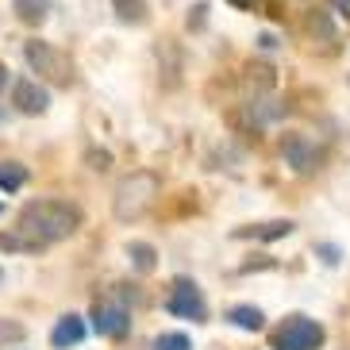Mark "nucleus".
I'll list each match as a JSON object with an SVG mask.
<instances>
[{
    "label": "nucleus",
    "mask_w": 350,
    "mask_h": 350,
    "mask_svg": "<svg viewBox=\"0 0 350 350\" xmlns=\"http://www.w3.org/2000/svg\"><path fill=\"white\" fill-rule=\"evenodd\" d=\"M77 227H81V208L66 204V200H31L20 212V231L39 239L42 247L70 239Z\"/></svg>",
    "instance_id": "obj_1"
},
{
    "label": "nucleus",
    "mask_w": 350,
    "mask_h": 350,
    "mask_svg": "<svg viewBox=\"0 0 350 350\" xmlns=\"http://www.w3.org/2000/svg\"><path fill=\"white\" fill-rule=\"evenodd\" d=\"M158 196H162V181H158L154 174H146V170H139V174L124 177V181L116 185L112 212H116V219L131 224V219H143L146 212L154 208Z\"/></svg>",
    "instance_id": "obj_2"
},
{
    "label": "nucleus",
    "mask_w": 350,
    "mask_h": 350,
    "mask_svg": "<svg viewBox=\"0 0 350 350\" xmlns=\"http://www.w3.org/2000/svg\"><path fill=\"white\" fill-rule=\"evenodd\" d=\"M23 58H27V66L39 73L42 81L58 85V89H70L73 85V62L58 46H51V42H42V39L23 42Z\"/></svg>",
    "instance_id": "obj_3"
},
{
    "label": "nucleus",
    "mask_w": 350,
    "mask_h": 350,
    "mask_svg": "<svg viewBox=\"0 0 350 350\" xmlns=\"http://www.w3.org/2000/svg\"><path fill=\"white\" fill-rule=\"evenodd\" d=\"M323 339H327L323 323H316V319L304 316V312H293V316H285V323L273 331V350H319Z\"/></svg>",
    "instance_id": "obj_4"
},
{
    "label": "nucleus",
    "mask_w": 350,
    "mask_h": 350,
    "mask_svg": "<svg viewBox=\"0 0 350 350\" xmlns=\"http://www.w3.org/2000/svg\"><path fill=\"white\" fill-rule=\"evenodd\" d=\"M281 158H285V165H293V174H300V177H312L319 165H323V150L312 143L308 135H297V131L281 139Z\"/></svg>",
    "instance_id": "obj_5"
},
{
    "label": "nucleus",
    "mask_w": 350,
    "mask_h": 350,
    "mask_svg": "<svg viewBox=\"0 0 350 350\" xmlns=\"http://www.w3.org/2000/svg\"><path fill=\"white\" fill-rule=\"evenodd\" d=\"M165 308L174 312V316H181V319H193V323H200V319L208 316V304H204V297H200V288H196L193 281H185V278L174 281V293H170V300H165Z\"/></svg>",
    "instance_id": "obj_6"
},
{
    "label": "nucleus",
    "mask_w": 350,
    "mask_h": 350,
    "mask_svg": "<svg viewBox=\"0 0 350 350\" xmlns=\"http://www.w3.org/2000/svg\"><path fill=\"white\" fill-rule=\"evenodd\" d=\"M93 327L104 339H124L127 327H131V316H127V308L120 300H96L93 304Z\"/></svg>",
    "instance_id": "obj_7"
},
{
    "label": "nucleus",
    "mask_w": 350,
    "mask_h": 350,
    "mask_svg": "<svg viewBox=\"0 0 350 350\" xmlns=\"http://www.w3.org/2000/svg\"><path fill=\"white\" fill-rule=\"evenodd\" d=\"M12 104H16L23 116H42L51 108V93H46L39 81H31V77H20V81L12 85Z\"/></svg>",
    "instance_id": "obj_8"
},
{
    "label": "nucleus",
    "mask_w": 350,
    "mask_h": 350,
    "mask_svg": "<svg viewBox=\"0 0 350 350\" xmlns=\"http://www.w3.org/2000/svg\"><path fill=\"white\" fill-rule=\"evenodd\" d=\"M297 231L293 219H266V224H250V227H235V239H258V243H273Z\"/></svg>",
    "instance_id": "obj_9"
},
{
    "label": "nucleus",
    "mask_w": 350,
    "mask_h": 350,
    "mask_svg": "<svg viewBox=\"0 0 350 350\" xmlns=\"http://www.w3.org/2000/svg\"><path fill=\"white\" fill-rule=\"evenodd\" d=\"M85 319L81 316H62L58 323H54V331H51V342H54V350H70V347H77V342L85 339Z\"/></svg>",
    "instance_id": "obj_10"
},
{
    "label": "nucleus",
    "mask_w": 350,
    "mask_h": 350,
    "mask_svg": "<svg viewBox=\"0 0 350 350\" xmlns=\"http://www.w3.org/2000/svg\"><path fill=\"white\" fill-rule=\"evenodd\" d=\"M158 70L165 73V89L181 85V51L174 39H162V46H158Z\"/></svg>",
    "instance_id": "obj_11"
},
{
    "label": "nucleus",
    "mask_w": 350,
    "mask_h": 350,
    "mask_svg": "<svg viewBox=\"0 0 350 350\" xmlns=\"http://www.w3.org/2000/svg\"><path fill=\"white\" fill-rule=\"evenodd\" d=\"M12 12L27 27H42L46 16H51V0H12Z\"/></svg>",
    "instance_id": "obj_12"
},
{
    "label": "nucleus",
    "mask_w": 350,
    "mask_h": 350,
    "mask_svg": "<svg viewBox=\"0 0 350 350\" xmlns=\"http://www.w3.org/2000/svg\"><path fill=\"white\" fill-rule=\"evenodd\" d=\"M112 12L116 20L127 23V27H143L150 20V4L146 0H112Z\"/></svg>",
    "instance_id": "obj_13"
},
{
    "label": "nucleus",
    "mask_w": 350,
    "mask_h": 350,
    "mask_svg": "<svg viewBox=\"0 0 350 350\" xmlns=\"http://www.w3.org/2000/svg\"><path fill=\"white\" fill-rule=\"evenodd\" d=\"M0 250H8V254H39L42 243L31 239L27 231H20V227H12V231H0Z\"/></svg>",
    "instance_id": "obj_14"
},
{
    "label": "nucleus",
    "mask_w": 350,
    "mask_h": 350,
    "mask_svg": "<svg viewBox=\"0 0 350 350\" xmlns=\"http://www.w3.org/2000/svg\"><path fill=\"white\" fill-rule=\"evenodd\" d=\"M304 27H308V35L316 42H327V46L331 42H339V31H335V23H331V16L323 8H312L308 20H304Z\"/></svg>",
    "instance_id": "obj_15"
},
{
    "label": "nucleus",
    "mask_w": 350,
    "mask_h": 350,
    "mask_svg": "<svg viewBox=\"0 0 350 350\" xmlns=\"http://www.w3.org/2000/svg\"><path fill=\"white\" fill-rule=\"evenodd\" d=\"M227 319H231L239 331H262L266 327V316H262V308H254V304H235V308H227Z\"/></svg>",
    "instance_id": "obj_16"
},
{
    "label": "nucleus",
    "mask_w": 350,
    "mask_h": 350,
    "mask_svg": "<svg viewBox=\"0 0 350 350\" xmlns=\"http://www.w3.org/2000/svg\"><path fill=\"white\" fill-rule=\"evenodd\" d=\"M23 185H27V165L0 162V189H4V193H20Z\"/></svg>",
    "instance_id": "obj_17"
},
{
    "label": "nucleus",
    "mask_w": 350,
    "mask_h": 350,
    "mask_svg": "<svg viewBox=\"0 0 350 350\" xmlns=\"http://www.w3.org/2000/svg\"><path fill=\"white\" fill-rule=\"evenodd\" d=\"M127 258H131V266L139 269V273H150V269L158 266V254L150 243H127Z\"/></svg>",
    "instance_id": "obj_18"
},
{
    "label": "nucleus",
    "mask_w": 350,
    "mask_h": 350,
    "mask_svg": "<svg viewBox=\"0 0 350 350\" xmlns=\"http://www.w3.org/2000/svg\"><path fill=\"white\" fill-rule=\"evenodd\" d=\"M154 350H189V335H181V331H165V335L154 339Z\"/></svg>",
    "instance_id": "obj_19"
},
{
    "label": "nucleus",
    "mask_w": 350,
    "mask_h": 350,
    "mask_svg": "<svg viewBox=\"0 0 350 350\" xmlns=\"http://www.w3.org/2000/svg\"><path fill=\"white\" fill-rule=\"evenodd\" d=\"M204 20H208V4L200 0L196 8H189V31H200V27H204Z\"/></svg>",
    "instance_id": "obj_20"
},
{
    "label": "nucleus",
    "mask_w": 350,
    "mask_h": 350,
    "mask_svg": "<svg viewBox=\"0 0 350 350\" xmlns=\"http://www.w3.org/2000/svg\"><path fill=\"white\" fill-rule=\"evenodd\" d=\"M20 339H23V327H20V323L0 319V342H20Z\"/></svg>",
    "instance_id": "obj_21"
},
{
    "label": "nucleus",
    "mask_w": 350,
    "mask_h": 350,
    "mask_svg": "<svg viewBox=\"0 0 350 350\" xmlns=\"http://www.w3.org/2000/svg\"><path fill=\"white\" fill-rule=\"evenodd\" d=\"M231 8H239V12H262V4L266 0H227Z\"/></svg>",
    "instance_id": "obj_22"
},
{
    "label": "nucleus",
    "mask_w": 350,
    "mask_h": 350,
    "mask_svg": "<svg viewBox=\"0 0 350 350\" xmlns=\"http://www.w3.org/2000/svg\"><path fill=\"white\" fill-rule=\"evenodd\" d=\"M327 4L339 12V16H347V20H350V0H327Z\"/></svg>",
    "instance_id": "obj_23"
},
{
    "label": "nucleus",
    "mask_w": 350,
    "mask_h": 350,
    "mask_svg": "<svg viewBox=\"0 0 350 350\" xmlns=\"http://www.w3.org/2000/svg\"><path fill=\"white\" fill-rule=\"evenodd\" d=\"M319 254H327V258H323L327 266H335V262H339V250H335V247H319Z\"/></svg>",
    "instance_id": "obj_24"
},
{
    "label": "nucleus",
    "mask_w": 350,
    "mask_h": 350,
    "mask_svg": "<svg viewBox=\"0 0 350 350\" xmlns=\"http://www.w3.org/2000/svg\"><path fill=\"white\" fill-rule=\"evenodd\" d=\"M258 46H262V51H273V46H278V39H273V35H262V39H258Z\"/></svg>",
    "instance_id": "obj_25"
},
{
    "label": "nucleus",
    "mask_w": 350,
    "mask_h": 350,
    "mask_svg": "<svg viewBox=\"0 0 350 350\" xmlns=\"http://www.w3.org/2000/svg\"><path fill=\"white\" fill-rule=\"evenodd\" d=\"M4 85H8V70H4V66H0V89H4Z\"/></svg>",
    "instance_id": "obj_26"
},
{
    "label": "nucleus",
    "mask_w": 350,
    "mask_h": 350,
    "mask_svg": "<svg viewBox=\"0 0 350 350\" xmlns=\"http://www.w3.org/2000/svg\"><path fill=\"white\" fill-rule=\"evenodd\" d=\"M0 208H4V204H0Z\"/></svg>",
    "instance_id": "obj_27"
}]
</instances>
